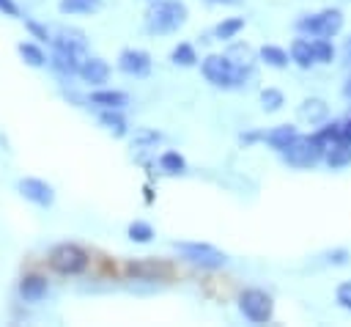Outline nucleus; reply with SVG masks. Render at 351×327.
<instances>
[{
  "mask_svg": "<svg viewBox=\"0 0 351 327\" xmlns=\"http://www.w3.org/2000/svg\"><path fill=\"white\" fill-rule=\"evenodd\" d=\"M173 272V267L162 258H137L126 264V275L137 278V280H162Z\"/></svg>",
  "mask_w": 351,
  "mask_h": 327,
  "instance_id": "10",
  "label": "nucleus"
},
{
  "mask_svg": "<svg viewBox=\"0 0 351 327\" xmlns=\"http://www.w3.org/2000/svg\"><path fill=\"white\" fill-rule=\"evenodd\" d=\"M151 55L145 49H137V47H126L118 52V69L129 77H148L151 74Z\"/></svg>",
  "mask_w": 351,
  "mask_h": 327,
  "instance_id": "9",
  "label": "nucleus"
},
{
  "mask_svg": "<svg viewBox=\"0 0 351 327\" xmlns=\"http://www.w3.org/2000/svg\"><path fill=\"white\" fill-rule=\"evenodd\" d=\"M244 16H228V19H222L217 27H214V38L217 41H233L241 30H244Z\"/></svg>",
  "mask_w": 351,
  "mask_h": 327,
  "instance_id": "26",
  "label": "nucleus"
},
{
  "mask_svg": "<svg viewBox=\"0 0 351 327\" xmlns=\"http://www.w3.org/2000/svg\"><path fill=\"white\" fill-rule=\"evenodd\" d=\"M225 55L230 58V63H233L236 69L255 74V60H258V55H255V49H252L247 41H233V44L225 49Z\"/></svg>",
  "mask_w": 351,
  "mask_h": 327,
  "instance_id": "15",
  "label": "nucleus"
},
{
  "mask_svg": "<svg viewBox=\"0 0 351 327\" xmlns=\"http://www.w3.org/2000/svg\"><path fill=\"white\" fill-rule=\"evenodd\" d=\"M189 19V8L184 0H151L143 14V27L151 36L178 33Z\"/></svg>",
  "mask_w": 351,
  "mask_h": 327,
  "instance_id": "1",
  "label": "nucleus"
},
{
  "mask_svg": "<svg viewBox=\"0 0 351 327\" xmlns=\"http://www.w3.org/2000/svg\"><path fill=\"white\" fill-rule=\"evenodd\" d=\"M16 52H19V58H22L27 66H33V69H41V66L49 63V58L44 55V49H41L36 41H19V44H16Z\"/></svg>",
  "mask_w": 351,
  "mask_h": 327,
  "instance_id": "24",
  "label": "nucleus"
},
{
  "mask_svg": "<svg viewBox=\"0 0 351 327\" xmlns=\"http://www.w3.org/2000/svg\"><path fill=\"white\" fill-rule=\"evenodd\" d=\"M291 52V63H296L299 69H313L318 60H315V52H313V41L307 36H296L288 47Z\"/></svg>",
  "mask_w": 351,
  "mask_h": 327,
  "instance_id": "16",
  "label": "nucleus"
},
{
  "mask_svg": "<svg viewBox=\"0 0 351 327\" xmlns=\"http://www.w3.org/2000/svg\"><path fill=\"white\" fill-rule=\"evenodd\" d=\"M47 264H49V269L58 272V275L77 278V275H82V272L90 267V253H88L85 247L74 245V242H60V245H55V247L49 250Z\"/></svg>",
  "mask_w": 351,
  "mask_h": 327,
  "instance_id": "4",
  "label": "nucleus"
},
{
  "mask_svg": "<svg viewBox=\"0 0 351 327\" xmlns=\"http://www.w3.org/2000/svg\"><path fill=\"white\" fill-rule=\"evenodd\" d=\"M99 124H101L112 137H126V132H129V124H126V118L121 115V110H101V113H99Z\"/></svg>",
  "mask_w": 351,
  "mask_h": 327,
  "instance_id": "23",
  "label": "nucleus"
},
{
  "mask_svg": "<svg viewBox=\"0 0 351 327\" xmlns=\"http://www.w3.org/2000/svg\"><path fill=\"white\" fill-rule=\"evenodd\" d=\"M88 104H93V107H99V110H123V107L129 104V93L115 91V88H104V85H101V88L90 91Z\"/></svg>",
  "mask_w": 351,
  "mask_h": 327,
  "instance_id": "14",
  "label": "nucleus"
},
{
  "mask_svg": "<svg viewBox=\"0 0 351 327\" xmlns=\"http://www.w3.org/2000/svg\"><path fill=\"white\" fill-rule=\"evenodd\" d=\"M324 162H326V168H332V170H340V168L351 165V140H337V143L324 154Z\"/></svg>",
  "mask_w": 351,
  "mask_h": 327,
  "instance_id": "21",
  "label": "nucleus"
},
{
  "mask_svg": "<svg viewBox=\"0 0 351 327\" xmlns=\"http://www.w3.org/2000/svg\"><path fill=\"white\" fill-rule=\"evenodd\" d=\"M200 71H203V77H206L214 88H222V91L241 88V85H247V80L255 77V74H250V71L236 69L225 52H222V55H217V52L206 55V58L200 60Z\"/></svg>",
  "mask_w": 351,
  "mask_h": 327,
  "instance_id": "2",
  "label": "nucleus"
},
{
  "mask_svg": "<svg viewBox=\"0 0 351 327\" xmlns=\"http://www.w3.org/2000/svg\"><path fill=\"white\" fill-rule=\"evenodd\" d=\"M148 3H151V0H148Z\"/></svg>",
  "mask_w": 351,
  "mask_h": 327,
  "instance_id": "40",
  "label": "nucleus"
},
{
  "mask_svg": "<svg viewBox=\"0 0 351 327\" xmlns=\"http://www.w3.org/2000/svg\"><path fill=\"white\" fill-rule=\"evenodd\" d=\"M335 300H337V305H340L343 311H348V313H351V280H346V283H340V286H337Z\"/></svg>",
  "mask_w": 351,
  "mask_h": 327,
  "instance_id": "33",
  "label": "nucleus"
},
{
  "mask_svg": "<svg viewBox=\"0 0 351 327\" xmlns=\"http://www.w3.org/2000/svg\"><path fill=\"white\" fill-rule=\"evenodd\" d=\"M343 60H346V63H351V36L343 41Z\"/></svg>",
  "mask_w": 351,
  "mask_h": 327,
  "instance_id": "37",
  "label": "nucleus"
},
{
  "mask_svg": "<svg viewBox=\"0 0 351 327\" xmlns=\"http://www.w3.org/2000/svg\"><path fill=\"white\" fill-rule=\"evenodd\" d=\"M326 115H329V104L324 99H318V96H310V99H304L299 104V118L307 121V124H324Z\"/></svg>",
  "mask_w": 351,
  "mask_h": 327,
  "instance_id": "20",
  "label": "nucleus"
},
{
  "mask_svg": "<svg viewBox=\"0 0 351 327\" xmlns=\"http://www.w3.org/2000/svg\"><path fill=\"white\" fill-rule=\"evenodd\" d=\"M239 313L252 324H266L274 316V300L263 289H244L239 294Z\"/></svg>",
  "mask_w": 351,
  "mask_h": 327,
  "instance_id": "6",
  "label": "nucleus"
},
{
  "mask_svg": "<svg viewBox=\"0 0 351 327\" xmlns=\"http://www.w3.org/2000/svg\"><path fill=\"white\" fill-rule=\"evenodd\" d=\"M25 27H27V33H30L36 41H47V44H52V33H49L47 25H41V22H36V19H25Z\"/></svg>",
  "mask_w": 351,
  "mask_h": 327,
  "instance_id": "32",
  "label": "nucleus"
},
{
  "mask_svg": "<svg viewBox=\"0 0 351 327\" xmlns=\"http://www.w3.org/2000/svg\"><path fill=\"white\" fill-rule=\"evenodd\" d=\"M101 0H58V11L63 16H93L101 11Z\"/></svg>",
  "mask_w": 351,
  "mask_h": 327,
  "instance_id": "19",
  "label": "nucleus"
},
{
  "mask_svg": "<svg viewBox=\"0 0 351 327\" xmlns=\"http://www.w3.org/2000/svg\"><path fill=\"white\" fill-rule=\"evenodd\" d=\"M176 250L181 253L184 261H189L200 269H222L228 264V256L208 242H178Z\"/></svg>",
  "mask_w": 351,
  "mask_h": 327,
  "instance_id": "7",
  "label": "nucleus"
},
{
  "mask_svg": "<svg viewBox=\"0 0 351 327\" xmlns=\"http://www.w3.org/2000/svg\"><path fill=\"white\" fill-rule=\"evenodd\" d=\"M16 192H19L25 201H30V203H36V206H41V209H49V206L55 203V187H52L49 181H44V179H36V176L19 179V181H16Z\"/></svg>",
  "mask_w": 351,
  "mask_h": 327,
  "instance_id": "8",
  "label": "nucleus"
},
{
  "mask_svg": "<svg viewBox=\"0 0 351 327\" xmlns=\"http://www.w3.org/2000/svg\"><path fill=\"white\" fill-rule=\"evenodd\" d=\"M315 135V140H318V146L324 148V154L340 140V121H329V124H324L321 129H315L313 132Z\"/></svg>",
  "mask_w": 351,
  "mask_h": 327,
  "instance_id": "28",
  "label": "nucleus"
},
{
  "mask_svg": "<svg viewBox=\"0 0 351 327\" xmlns=\"http://www.w3.org/2000/svg\"><path fill=\"white\" fill-rule=\"evenodd\" d=\"M208 3H214V5H241L244 0H208Z\"/></svg>",
  "mask_w": 351,
  "mask_h": 327,
  "instance_id": "38",
  "label": "nucleus"
},
{
  "mask_svg": "<svg viewBox=\"0 0 351 327\" xmlns=\"http://www.w3.org/2000/svg\"><path fill=\"white\" fill-rule=\"evenodd\" d=\"M258 58H261L266 66H271V69H285V66L291 63V52L282 49V47H277V44H263V47L258 49Z\"/></svg>",
  "mask_w": 351,
  "mask_h": 327,
  "instance_id": "22",
  "label": "nucleus"
},
{
  "mask_svg": "<svg viewBox=\"0 0 351 327\" xmlns=\"http://www.w3.org/2000/svg\"><path fill=\"white\" fill-rule=\"evenodd\" d=\"M258 99H261L263 113H277V110H282V104H285V93H282L280 88H263Z\"/></svg>",
  "mask_w": 351,
  "mask_h": 327,
  "instance_id": "30",
  "label": "nucleus"
},
{
  "mask_svg": "<svg viewBox=\"0 0 351 327\" xmlns=\"http://www.w3.org/2000/svg\"><path fill=\"white\" fill-rule=\"evenodd\" d=\"M126 236H129L132 242H137V245H148L156 234H154V225H151V223H145V220H134V223H129Z\"/></svg>",
  "mask_w": 351,
  "mask_h": 327,
  "instance_id": "29",
  "label": "nucleus"
},
{
  "mask_svg": "<svg viewBox=\"0 0 351 327\" xmlns=\"http://www.w3.org/2000/svg\"><path fill=\"white\" fill-rule=\"evenodd\" d=\"M340 140H351V118L340 121Z\"/></svg>",
  "mask_w": 351,
  "mask_h": 327,
  "instance_id": "36",
  "label": "nucleus"
},
{
  "mask_svg": "<svg viewBox=\"0 0 351 327\" xmlns=\"http://www.w3.org/2000/svg\"><path fill=\"white\" fill-rule=\"evenodd\" d=\"M313 41V52L318 63H332L335 60V44L332 38H310Z\"/></svg>",
  "mask_w": 351,
  "mask_h": 327,
  "instance_id": "31",
  "label": "nucleus"
},
{
  "mask_svg": "<svg viewBox=\"0 0 351 327\" xmlns=\"http://www.w3.org/2000/svg\"><path fill=\"white\" fill-rule=\"evenodd\" d=\"M0 14L5 16H19V5L14 0H0Z\"/></svg>",
  "mask_w": 351,
  "mask_h": 327,
  "instance_id": "34",
  "label": "nucleus"
},
{
  "mask_svg": "<svg viewBox=\"0 0 351 327\" xmlns=\"http://www.w3.org/2000/svg\"><path fill=\"white\" fill-rule=\"evenodd\" d=\"M170 60L173 66H181V69H189V66H197V49L189 44V41H178L173 49H170Z\"/></svg>",
  "mask_w": 351,
  "mask_h": 327,
  "instance_id": "25",
  "label": "nucleus"
},
{
  "mask_svg": "<svg viewBox=\"0 0 351 327\" xmlns=\"http://www.w3.org/2000/svg\"><path fill=\"white\" fill-rule=\"evenodd\" d=\"M159 168L167 176H181V173H186V159L178 151H162L159 154Z\"/></svg>",
  "mask_w": 351,
  "mask_h": 327,
  "instance_id": "27",
  "label": "nucleus"
},
{
  "mask_svg": "<svg viewBox=\"0 0 351 327\" xmlns=\"http://www.w3.org/2000/svg\"><path fill=\"white\" fill-rule=\"evenodd\" d=\"M296 135H299V132H296V126H293V124H277V126H271V129H266V132H263V143L280 154V151H282V148H285Z\"/></svg>",
  "mask_w": 351,
  "mask_h": 327,
  "instance_id": "18",
  "label": "nucleus"
},
{
  "mask_svg": "<svg viewBox=\"0 0 351 327\" xmlns=\"http://www.w3.org/2000/svg\"><path fill=\"white\" fill-rule=\"evenodd\" d=\"M282 162L288 168H296V170H307V168H315L321 159H324V148L318 146L315 135H296L282 151H280Z\"/></svg>",
  "mask_w": 351,
  "mask_h": 327,
  "instance_id": "5",
  "label": "nucleus"
},
{
  "mask_svg": "<svg viewBox=\"0 0 351 327\" xmlns=\"http://www.w3.org/2000/svg\"><path fill=\"white\" fill-rule=\"evenodd\" d=\"M16 291H19L22 302L36 305V302L47 300V294H49V280H47L44 275H36V272L22 275V278H19V283H16Z\"/></svg>",
  "mask_w": 351,
  "mask_h": 327,
  "instance_id": "12",
  "label": "nucleus"
},
{
  "mask_svg": "<svg viewBox=\"0 0 351 327\" xmlns=\"http://www.w3.org/2000/svg\"><path fill=\"white\" fill-rule=\"evenodd\" d=\"M52 47H66V49H74L80 55H85L88 49V36L82 30H74V27H60L55 36H52Z\"/></svg>",
  "mask_w": 351,
  "mask_h": 327,
  "instance_id": "17",
  "label": "nucleus"
},
{
  "mask_svg": "<svg viewBox=\"0 0 351 327\" xmlns=\"http://www.w3.org/2000/svg\"><path fill=\"white\" fill-rule=\"evenodd\" d=\"M326 261H329V264H346V261H348V250H332V253L326 256Z\"/></svg>",
  "mask_w": 351,
  "mask_h": 327,
  "instance_id": "35",
  "label": "nucleus"
},
{
  "mask_svg": "<svg viewBox=\"0 0 351 327\" xmlns=\"http://www.w3.org/2000/svg\"><path fill=\"white\" fill-rule=\"evenodd\" d=\"M77 77H80L85 85H90V88H101V85L110 80V63H107L104 58H99V55H85Z\"/></svg>",
  "mask_w": 351,
  "mask_h": 327,
  "instance_id": "11",
  "label": "nucleus"
},
{
  "mask_svg": "<svg viewBox=\"0 0 351 327\" xmlns=\"http://www.w3.org/2000/svg\"><path fill=\"white\" fill-rule=\"evenodd\" d=\"M346 93H348V96H351V80H348V85H346Z\"/></svg>",
  "mask_w": 351,
  "mask_h": 327,
  "instance_id": "39",
  "label": "nucleus"
},
{
  "mask_svg": "<svg viewBox=\"0 0 351 327\" xmlns=\"http://www.w3.org/2000/svg\"><path fill=\"white\" fill-rule=\"evenodd\" d=\"M49 66H52L60 77H77V74H80V66H82V55L74 52V49H66V47H52Z\"/></svg>",
  "mask_w": 351,
  "mask_h": 327,
  "instance_id": "13",
  "label": "nucleus"
},
{
  "mask_svg": "<svg viewBox=\"0 0 351 327\" xmlns=\"http://www.w3.org/2000/svg\"><path fill=\"white\" fill-rule=\"evenodd\" d=\"M343 11L340 8H321L315 14H302L296 19V33L307 38H335L343 30Z\"/></svg>",
  "mask_w": 351,
  "mask_h": 327,
  "instance_id": "3",
  "label": "nucleus"
}]
</instances>
